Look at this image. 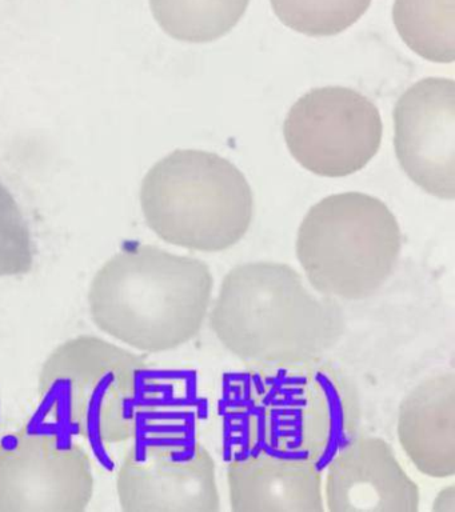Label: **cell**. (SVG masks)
<instances>
[{"label": "cell", "mask_w": 455, "mask_h": 512, "mask_svg": "<svg viewBox=\"0 0 455 512\" xmlns=\"http://www.w3.org/2000/svg\"><path fill=\"white\" fill-rule=\"evenodd\" d=\"M398 438L422 474L449 478L455 474V376L442 372L419 383L403 400Z\"/></svg>", "instance_id": "4fadbf2b"}, {"label": "cell", "mask_w": 455, "mask_h": 512, "mask_svg": "<svg viewBox=\"0 0 455 512\" xmlns=\"http://www.w3.org/2000/svg\"><path fill=\"white\" fill-rule=\"evenodd\" d=\"M250 0H150L151 11L171 38L207 43L237 26Z\"/></svg>", "instance_id": "9a60e30c"}, {"label": "cell", "mask_w": 455, "mask_h": 512, "mask_svg": "<svg viewBox=\"0 0 455 512\" xmlns=\"http://www.w3.org/2000/svg\"><path fill=\"white\" fill-rule=\"evenodd\" d=\"M393 19L415 54L430 62H454L455 0H395Z\"/></svg>", "instance_id": "5bb4252c"}, {"label": "cell", "mask_w": 455, "mask_h": 512, "mask_svg": "<svg viewBox=\"0 0 455 512\" xmlns=\"http://www.w3.org/2000/svg\"><path fill=\"white\" fill-rule=\"evenodd\" d=\"M287 147L314 174L342 178L362 170L381 147L383 124L373 102L345 87L303 95L283 126Z\"/></svg>", "instance_id": "ba28073f"}, {"label": "cell", "mask_w": 455, "mask_h": 512, "mask_svg": "<svg viewBox=\"0 0 455 512\" xmlns=\"http://www.w3.org/2000/svg\"><path fill=\"white\" fill-rule=\"evenodd\" d=\"M93 464L58 424L31 423L0 440V512H82Z\"/></svg>", "instance_id": "52a82bcc"}, {"label": "cell", "mask_w": 455, "mask_h": 512, "mask_svg": "<svg viewBox=\"0 0 455 512\" xmlns=\"http://www.w3.org/2000/svg\"><path fill=\"white\" fill-rule=\"evenodd\" d=\"M235 406L251 450L309 460L321 468L357 436L361 419L354 384L325 358L250 367Z\"/></svg>", "instance_id": "3957f363"}, {"label": "cell", "mask_w": 455, "mask_h": 512, "mask_svg": "<svg viewBox=\"0 0 455 512\" xmlns=\"http://www.w3.org/2000/svg\"><path fill=\"white\" fill-rule=\"evenodd\" d=\"M275 15L291 30L331 36L358 22L371 0H270Z\"/></svg>", "instance_id": "2e32d148"}, {"label": "cell", "mask_w": 455, "mask_h": 512, "mask_svg": "<svg viewBox=\"0 0 455 512\" xmlns=\"http://www.w3.org/2000/svg\"><path fill=\"white\" fill-rule=\"evenodd\" d=\"M141 206L162 240L194 251L235 246L249 231L254 196L245 175L213 152L177 150L145 176Z\"/></svg>", "instance_id": "5b68a950"}, {"label": "cell", "mask_w": 455, "mask_h": 512, "mask_svg": "<svg viewBox=\"0 0 455 512\" xmlns=\"http://www.w3.org/2000/svg\"><path fill=\"white\" fill-rule=\"evenodd\" d=\"M213 287L202 260L130 243L94 276L90 314L99 330L135 350L171 351L201 331Z\"/></svg>", "instance_id": "7a4b0ae2"}, {"label": "cell", "mask_w": 455, "mask_h": 512, "mask_svg": "<svg viewBox=\"0 0 455 512\" xmlns=\"http://www.w3.org/2000/svg\"><path fill=\"white\" fill-rule=\"evenodd\" d=\"M161 392L147 360L98 336L51 352L39 372V408L71 435L95 444L138 436Z\"/></svg>", "instance_id": "277c9868"}, {"label": "cell", "mask_w": 455, "mask_h": 512, "mask_svg": "<svg viewBox=\"0 0 455 512\" xmlns=\"http://www.w3.org/2000/svg\"><path fill=\"white\" fill-rule=\"evenodd\" d=\"M234 512H322V470L305 459L247 452L227 464Z\"/></svg>", "instance_id": "7c38bea8"}, {"label": "cell", "mask_w": 455, "mask_h": 512, "mask_svg": "<svg viewBox=\"0 0 455 512\" xmlns=\"http://www.w3.org/2000/svg\"><path fill=\"white\" fill-rule=\"evenodd\" d=\"M395 152L407 176L439 199L455 198V83L419 80L394 110Z\"/></svg>", "instance_id": "30bf717a"}, {"label": "cell", "mask_w": 455, "mask_h": 512, "mask_svg": "<svg viewBox=\"0 0 455 512\" xmlns=\"http://www.w3.org/2000/svg\"><path fill=\"white\" fill-rule=\"evenodd\" d=\"M331 512H418L419 488L393 448L375 436H355L327 467Z\"/></svg>", "instance_id": "8fae6325"}, {"label": "cell", "mask_w": 455, "mask_h": 512, "mask_svg": "<svg viewBox=\"0 0 455 512\" xmlns=\"http://www.w3.org/2000/svg\"><path fill=\"white\" fill-rule=\"evenodd\" d=\"M126 512H217L213 456L186 434L145 436L127 450L117 476Z\"/></svg>", "instance_id": "9c48e42d"}, {"label": "cell", "mask_w": 455, "mask_h": 512, "mask_svg": "<svg viewBox=\"0 0 455 512\" xmlns=\"http://www.w3.org/2000/svg\"><path fill=\"white\" fill-rule=\"evenodd\" d=\"M402 232L381 200L345 192L321 200L307 212L298 231L297 255L319 295L365 300L393 275Z\"/></svg>", "instance_id": "8992f818"}, {"label": "cell", "mask_w": 455, "mask_h": 512, "mask_svg": "<svg viewBox=\"0 0 455 512\" xmlns=\"http://www.w3.org/2000/svg\"><path fill=\"white\" fill-rule=\"evenodd\" d=\"M211 327L247 366L266 367L325 358L347 323L341 304L313 294L289 264L253 262L227 272Z\"/></svg>", "instance_id": "6da1fadb"}, {"label": "cell", "mask_w": 455, "mask_h": 512, "mask_svg": "<svg viewBox=\"0 0 455 512\" xmlns=\"http://www.w3.org/2000/svg\"><path fill=\"white\" fill-rule=\"evenodd\" d=\"M34 243L17 200L0 182V278L33 270Z\"/></svg>", "instance_id": "e0dca14e"}]
</instances>
